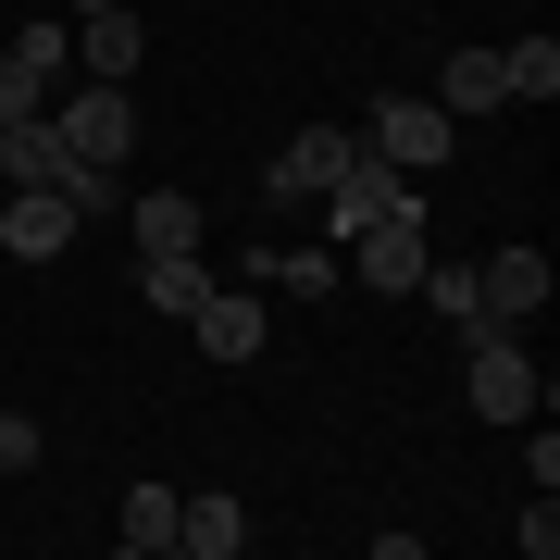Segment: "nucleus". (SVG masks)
Here are the masks:
<instances>
[{"label":"nucleus","mask_w":560,"mask_h":560,"mask_svg":"<svg viewBox=\"0 0 560 560\" xmlns=\"http://www.w3.org/2000/svg\"><path fill=\"white\" fill-rule=\"evenodd\" d=\"M423 261H436V237H423V187H411L386 224H361V237H349V275L374 287V300H411V287H423Z\"/></svg>","instance_id":"1"},{"label":"nucleus","mask_w":560,"mask_h":560,"mask_svg":"<svg viewBox=\"0 0 560 560\" xmlns=\"http://www.w3.org/2000/svg\"><path fill=\"white\" fill-rule=\"evenodd\" d=\"M349 162H361V125H300V138L275 150V175H261V200L300 212V200H324V187L349 175Z\"/></svg>","instance_id":"2"},{"label":"nucleus","mask_w":560,"mask_h":560,"mask_svg":"<svg viewBox=\"0 0 560 560\" xmlns=\"http://www.w3.org/2000/svg\"><path fill=\"white\" fill-rule=\"evenodd\" d=\"M460 386L486 423H536V349L523 337H460Z\"/></svg>","instance_id":"3"},{"label":"nucleus","mask_w":560,"mask_h":560,"mask_svg":"<svg viewBox=\"0 0 560 560\" xmlns=\"http://www.w3.org/2000/svg\"><path fill=\"white\" fill-rule=\"evenodd\" d=\"M448 125H460V113H436V101H411V88H399V101L361 113V150L399 162V175H436V162H448Z\"/></svg>","instance_id":"4"},{"label":"nucleus","mask_w":560,"mask_h":560,"mask_svg":"<svg viewBox=\"0 0 560 560\" xmlns=\"http://www.w3.org/2000/svg\"><path fill=\"white\" fill-rule=\"evenodd\" d=\"M0 249L13 261H62L75 249V200L62 187H0Z\"/></svg>","instance_id":"5"},{"label":"nucleus","mask_w":560,"mask_h":560,"mask_svg":"<svg viewBox=\"0 0 560 560\" xmlns=\"http://www.w3.org/2000/svg\"><path fill=\"white\" fill-rule=\"evenodd\" d=\"M50 125H62V150H75V162H125V138H138V88H101V75H88V101L50 113Z\"/></svg>","instance_id":"6"},{"label":"nucleus","mask_w":560,"mask_h":560,"mask_svg":"<svg viewBox=\"0 0 560 560\" xmlns=\"http://www.w3.org/2000/svg\"><path fill=\"white\" fill-rule=\"evenodd\" d=\"M474 287H486V324H499V337H523V324L548 312V249H499V261H474Z\"/></svg>","instance_id":"7"},{"label":"nucleus","mask_w":560,"mask_h":560,"mask_svg":"<svg viewBox=\"0 0 560 560\" xmlns=\"http://www.w3.org/2000/svg\"><path fill=\"white\" fill-rule=\"evenodd\" d=\"M200 300H212V261H200V249H138V312L187 324Z\"/></svg>","instance_id":"8"},{"label":"nucleus","mask_w":560,"mask_h":560,"mask_svg":"<svg viewBox=\"0 0 560 560\" xmlns=\"http://www.w3.org/2000/svg\"><path fill=\"white\" fill-rule=\"evenodd\" d=\"M138 13H125V0H101V13H75V62H88V75H101V88H138Z\"/></svg>","instance_id":"9"},{"label":"nucleus","mask_w":560,"mask_h":560,"mask_svg":"<svg viewBox=\"0 0 560 560\" xmlns=\"http://www.w3.org/2000/svg\"><path fill=\"white\" fill-rule=\"evenodd\" d=\"M62 175H75V150H62V125H50V113L0 125V187H62Z\"/></svg>","instance_id":"10"},{"label":"nucleus","mask_w":560,"mask_h":560,"mask_svg":"<svg viewBox=\"0 0 560 560\" xmlns=\"http://www.w3.org/2000/svg\"><path fill=\"white\" fill-rule=\"evenodd\" d=\"M175 548L187 560H237L249 548V511L237 499H175Z\"/></svg>","instance_id":"11"},{"label":"nucleus","mask_w":560,"mask_h":560,"mask_svg":"<svg viewBox=\"0 0 560 560\" xmlns=\"http://www.w3.org/2000/svg\"><path fill=\"white\" fill-rule=\"evenodd\" d=\"M187 324H200V349H212V361H261V312H249V287H212Z\"/></svg>","instance_id":"12"},{"label":"nucleus","mask_w":560,"mask_h":560,"mask_svg":"<svg viewBox=\"0 0 560 560\" xmlns=\"http://www.w3.org/2000/svg\"><path fill=\"white\" fill-rule=\"evenodd\" d=\"M423 287H436V324H448V337H499V324H486V287H474V261H423Z\"/></svg>","instance_id":"13"},{"label":"nucleus","mask_w":560,"mask_h":560,"mask_svg":"<svg viewBox=\"0 0 560 560\" xmlns=\"http://www.w3.org/2000/svg\"><path fill=\"white\" fill-rule=\"evenodd\" d=\"M499 101H511L499 50H448V101H436V113H499Z\"/></svg>","instance_id":"14"},{"label":"nucleus","mask_w":560,"mask_h":560,"mask_svg":"<svg viewBox=\"0 0 560 560\" xmlns=\"http://www.w3.org/2000/svg\"><path fill=\"white\" fill-rule=\"evenodd\" d=\"M138 249H200V200L187 187H150L138 200Z\"/></svg>","instance_id":"15"},{"label":"nucleus","mask_w":560,"mask_h":560,"mask_svg":"<svg viewBox=\"0 0 560 560\" xmlns=\"http://www.w3.org/2000/svg\"><path fill=\"white\" fill-rule=\"evenodd\" d=\"M499 75H511V101H560V38H511Z\"/></svg>","instance_id":"16"},{"label":"nucleus","mask_w":560,"mask_h":560,"mask_svg":"<svg viewBox=\"0 0 560 560\" xmlns=\"http://www.w3.org/2000/svg\"><path fill=\"white\" fill-rule=\"evenodd\" d=\"M125 548H175V486H138V499H125Z\"/></svg>","instance_id":"17"},{"label":"nucleus","mask_w":560,"mask_h":560,"mask_svg":"<svg viewBox=\"0 0 560 560\" xmlns=\"http://www.w3.org/2000/svg\"><path fill=\"white\" fill-rule=\"evenodd\" d=\"M25 113H50V88H38V62L0 50V125H25Z\"/></svg>","instance_id":"18"},{"label":"nucleus","mask_w":560,"mask_h":560,"mask_svg":"<svg viewBox=\"0 0 560 560\" xmlns=\"http://www.w3.org/2000/svg\"><path fill=\"white\" fill-rule=\"evenodd\" d=\"M261 275L275 287H337V249H261Z\"/></svg>","instance_id":"19"},{"label":"nucleus","mask_w":560,"mask_h":560,"mask_svg":"<svg viewBox=\"0 0 560 560\" xmlns=\"http://www.w3.org/2000/svg\"><path fill=\"white\" fill-rule=\"evenodd\" d=\"M511 548H523V560H560V511H548V486H536V499H523V523H511Z\"/></svg>","instance_id":"20"},{"label":"nucleus","mask_w":560,"mask_h":560,"mask_svg":"<svg viewBox=\"0 0 560 560\" xmlns=\"http://www.w3.org/2000/svg\"><path fill=\"white\" fill-rule=\"evenodd\" d=\"M13 62H38V88H50L62 62H75V38H62V25H25V38H13Z\"/></svg>","instance_id":"21"},{"label":"nucleus","mask_w":560,"mask_h":560,"mask_svg":"<svg viewBox=\"0 0 560 560\" xmlns=\"http://www.w3.org/2000/svg\"><path fill=\"white\" fill-rule=\"evenodd\" d=\"M13 474H38V423H13V411H0V486H13Z\"/></svg>","instance_id":"22"}]
</instances>
